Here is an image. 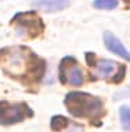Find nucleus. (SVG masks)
<instances>
[{
	"instance_id": "3",
	"label": "nucleus",
	"mask_w": 130,
	"mask_h": 132,
	"mask_svg": "<svg viewBox=\"0 0 130 132\" xmlns=\"http://www.w3.org/2000/svg\"><path fill=\"white\" fill-rule=\"evenodd\" d=\"M85 59L88 66L92 69V77L95 79H106L112 83H120L126 75V66L115 61L98 59L92 52H87Z\"/></svg>"
},
{
	"instance_id": "2",
	"label": "nucleus",
	"mask_w": 130,
	"mask_h": 132,
	"mask_svg": "<svg viewBox=\"0 0 130 132\" xmlns=\"http://www.w3.org/2000/svg\"><path fill=\"white\" fill-rule=\"evenodd\" d=\"M64 105L67 111L77 118H84L91 122H99L105 115L104 101L84 92H70L64 97Z\"/></svg>"
},
{
	"instance_id": "11",
	"label": "nucleus",
	"mask_w": 130,
	"mask_h": 132,
	"mask_svg": "<svg viewBox=\"0 0 130 132\" xmlns=\"http://www.w3.org/2000/svg\"><path fill=\"white\" fill-rule=\"evenodd\" d=\"M92 4L99 10H113L117 7V0H94Z\"/></svg>"
},
{
	"instance_id": "4",
	"label": "nucleus",
	"mask_w": 130,
	"mask_h": 132,
	"mask_svg": "<svg viewBox=\"0 0 130 132\" xmlns=\"http://www.w3.org/2000/svg\"><path fill=\"white\" fill-rule=\"evenodd\" d=\"M10 24L15 28L17 35L25 38H36L45 31V24L35 11H20L13 15Z\"/></svg>"
},
{
	"instance_id": "8",
	"label": "nucleus",
	"mask_w": 130,
	"mask_h": 132,
	"mask_svg": "<svg viewBox=\"0 0 130 132\" xmlns=\"http://www.w3.org/2000/svg\"><path fill=\"white\" fill-rule=\"evenodd\" d=\"M70 0H35L32 6L38 10L46 11V13H55V11L64 10L69 7Z\"/></svg>"
},
{
	"instance_id": "5",
	"label": "nucleus",
	"mask_w": 130,
	"mask_h": 132,
	"mask_svg": "<svg viewBox=\"0 0 130 132\" xmlns=\"http://www.w3.org/2000/svg\"><path fill=\"white\" fill-rule=\"evenodd\" d=\"M34 115L32 108L27 103L0 101V125H13L23 122Z\"/></svg>"
},
{
	"instance_id": "1",
	"label": "nucleus",
	"mask_w": 130,
	"mask_h": 132,
	"mask_svg": "<svg viewBox=\"0 0 130 132\" xmlns=\"http://www.w3.org/2000/svg\"><path fill=\"white\" fill-rule=\"evenodd\" d=\"M0 69L24 86H38L46 73V61L25 45L0 48Z\"/></svg>"
},
{
	"instance_id": "7",
	"label": "nucleus",
	"mask_w": 130,
	"mask_h": 132,
	"mask_svg": "<svg viewBox=\"0 0 130 132\" xmlns=\"http://www.w3.org/2000/svg\"><path fill=\"white\" fill-rule=\"evenodd\" d=\"M104 42H105V46H106L108 51H111L112 53L120 56V58L126 59V61L130 62V52L125 48L122 42L113 35L112 32H105L104 34Z\"/></svg>"
},
{
	"instance_id": "9",
	"label": "nucleus",
	"mask_w": 130,
	"mask_h": 132,
	"mask_svg": "<svg viewBox=\"0 0 130 132\" xmlns=\"http://www.w3.org/2000/svg\"><path fill=\"white\" fill-rule=\"evenodd\" d=\"M72 125L73 122L70 119H67L66 117H63V115H55L51 119V128L55 132H63L69 127H72Z\"/></svg>"
},
{
	"instance_id": "6",
	"label": "nucleus",
	"mask_w": 130,
	"mask_h": 132,
	"mask_svg": "<svg viewBox=\"0 0 130 132\" xmlns=\"http://www.w3.org/2000/svg\"><path fill=\"white\" fill-rule=\"evenodd\" d=\"M59 79L63 84H69L73 87H78L84 83L83 70L78 62L73 56H64L59 65Z\"/></svg>"
},
{
	"instance_id": "10",
	"label": "nucleus",
	"mask_w": 130,
	"mask_h": 132,
	"mask_svg": "<svg viewBox=\"0 0 130 132\" xmlns=\"http://www.w3.org/2000/svg\"><path fill=\"white\" fill-rule=\"evenodd\" d=\"M119 114H120V121H122L123 129L130 132V107L122 105L119 108Z\"/></svg>"
},
{
	"instance_id": "12",
	"label": "nucleus",
	"mask_w": 130,
	"mask_h": 132,
	"mask_svg": "<svg viewBox=\"0 0 130 132\" xmlns=\"http://www.w3.org/2000/svg\"><path fill=\"white\" fill-rule=\"evenodd\" d=\"M125 2H127V3H130V0H125Z\"/></svg>"
}]
</instances>
